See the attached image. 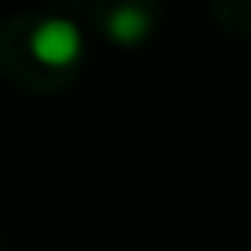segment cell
I'll return each instance as SVG.
<instances>
[{
	"label": "cell",
	"instance_id": "obj_1",
	"mask_svg": "<svg viewBox=\"0 0 251 251\" xmlns=\"http://www.w3.org/2000/svg\"><path fill=\"white\" fill-rule=\"evenodd\" d=\"M79 28L66 18H49L31 31V55L45 66H69L79 55Z\"/></svg>",
	"mask_w": 251,
	"mask_h": 251
},
{
	"label": "cell",
	"instance_id": "obj_2",
	"mask_svg": "<svg viewBox=\"0 0 251 251\" xmlns=\"http://www.w3.org/2000/svg\"><path fill=\"white\" fill-rule=\"evenodd\" d=\"M107 28H110V35L117 42H138L148 31V14L138 11V7H121V11H114Z\"/></svg>",
	"mask_w": 251,
	"mask_h": 251
}]
</instances>
